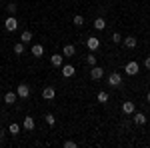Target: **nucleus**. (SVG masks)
<instances>
[{"label": "nucleus", "mask_w": 150, "mask_h": 148, "mask_svg": "<svg viewBox=\"0 0 150 148\" xmlns=\"http://www.w3.org/2000/svg\"><path fill=\"white\" fill-rule=\"evenodd\" d=\"M16 96H18L16 92H6V94H4V102L6 104H14L16 102Z\"/></svg>", "instance_id": "nucleus-11"}, {"label": "nucleus", "mask_w": 150, "mask_h": 148, "mask_svg": "<svg viewBox=\"0 0 150 148\" xmlns=\"http://www.w3.org/2000/svg\"><path fill=\"white\" fill-rule=\"evenodd\" d=\"M22 126L26 128V130H32V128H34V118H32V116H26L24 122H22Z\"/></svg>", "instance_id": "nucleus-14"}, {"label": "nucleus", "mask_w": 150, "mask_h": 148, "mask_svg": "<svg viewBox=\"0 0 150 148\" xmlns=\"http://www.w3.org/2000/svg\"><path fill=\"white\" fill-rule=\"evenodd\" d=\"M86 62H88V64H96V56H94V54H88V58H86Z\"/></svg>", "instance_id": "nucleus-26"}, {"label": "nucleus", "mask_w": 150, "mask_h": 148, "mask_svg": "<svg viewBox=\"0 0 150 148\" xmlns=\"http://www.w3.org/2000/svg\"><path fill=\"white\" fill-rule=\"evenodd\" d=\"M134 102H122V112L124 114H134Z\"/></svg>", "instance_id": "nucleus-9"}, {"label": "nucleus", "mask_w": 150, "mask_h": 148, "mask_svg": "<svg viewBox=\"0 0 150 148\" xmlns=\"http://www.w3.org/2000/svg\"><path fill=\"white\" fill-rule=\"evenodd\" d=\"M4 26H6V30H16V26H18V22H16V16H8L6 18V22H4Z\"/></svg>", "instance_id": "nucleus-5"}, {"label": "nucleus", "mask_w": 150, "mask_h": 148, "mask_svg": "<svg viewBox=\"0 0 150 148\" xmlns=\"http://www.w3.org/2000/svg\"><path fill=\"white\" fill-rule=\"evenodd\" d=\"M74 72H76V68H74L72 64H66V66L62 68V76H64V78H70V76H74Z\"/></svg>", "instance_id": "nucleus-8"}, {"label": "nucleus", "mask_w": 150, "mask_h": 148, "mask_svg": "<svg viewBox=\"0 0 150 148\" xmlns=\"http://www.w3.org/2000/svg\"><path fill=\"white\" fill-rule=\"evenodd\" d=\"M10 132H12V134H18V132H20V126L16 124V122H14V124H10Z\"/></svg>", "instance_id": "nucleus-24"}, {"label": "nucleus", "mask_w": 150, "mask_h": 148, "mask_svg": "<svg viewBox=\"0 0 150 148\" xmlns=\"http://www.w3.org/2000/svg\"><path fill=\"white\" fill-rule=\"evenodd\" d=\"M32 54H34L36 58L42 56V54H44V48H42V44H34V46H32Z\"/></svg>", "instance_id": "nucleus-15"}, {"label": "nucleus", "mask_w": 150, "mask_h": 148, "mask_svg": "<svg viewBox=\"0 0 150 148\" xmlns=\"http://www.w3.org/2000/svg\"><path fill=\"white\" fill-rule=\"evenodd\" d=\"M6 10H8V14H10V16H14V14H16V4H14V2H10V4L6 6Z\"/></svg>", "instance_id": "nucleus-22"}, {"label": "nucleus", "mask_w": 150, "mask_h": 148, "mask_svg": "<svg viewBox=\"0 0 150 148\" xmlns=\"http://www.w3.org/2000/svg\"><path fill=\"white\" fill-rule=\"evenodd\" d=\"M124 70H126L128 76H134V74H138V64H136V62H128Z\"/></svg>", "instance_id": "nucleus-6"}, {"label": "nucleus", "mask_w": 150, "mask_h": 148, "mask_svg": "<svg viewBox=\"0 0 150 148\" xmlns=\"http://www.w3.org/2000/svg\"><path fill=\"white\" fill-rule=\"evenodd\" d=\"M44 120H46L48 126H54V122H56V118H54L52 114H46V116H44Z\"/></svg>", "instance_id": "nucleus-21"}, {"label": "nucleus", "mask_w": 150, "mask_h": 148, "mask_svg": "<svg viewBox=\"0 0 150 148\" xmlns=\"http://www.w3.org/2000/svg\"><path fill=\"white\" fill-rule=\"evenodd\" d=\"M72 22L76 24V26H82V24H84V18H82L80 14H76V16H74V20H72Z\"/></svg>", "instance_id": "nucleus-23"}, {"label": "nucleus", "mask_w": 150, "mask_h": 148, "mask_svg": "<svg viewBox=\"0 0 150 148\" xmlns=\"http://www.w3.org/2000/svg\"><path fill=\"white\" fill-rule=\"evenodd\" d=\"M94 28H96V30H104V28H106V20H104V18H96V20H94Z\"/></svg>", "instance_id": "nucleus-18"}, {"label": "nucleus", "mask_w": 150, "mask_h": 148, "mask_svg": "<svg viewBox=\"0 0 150 148\" xmlns=\"http://www.w3.org/2000/svg\"><path fill=\"white\" fill-rule=\"evenodd\" d=\"M14 52H16V54H24V44L22 42H16V44H14Z\"/></svg>", "instance_id": "nucleus-20"}, {"label": "nucleus", "mask_w": 150, "mask_h": 148, "mask_svg": "<svg viewBox=\"0 0 150 148\" xmlns=\"http://www.w3.org/2000/svg\"><path fill=\"white\" fill-rule=\"evenodd\" d=\"M50 62H52V66H62V54H52Z\"/></svg>", "instance_id": "nucleus-17"}, {"label": "nucleus", "mask_w": 150, "mask_h": 148, "mask_svg": "<svg viewBox=\"0 0 150 148\" xmlns=\"http://www.w3.org/2000/svg\"><path fill=\"white\" fill-rule=\"evenodd\" d=\"M134 122H136V124H140V126L146 124V116H144L142 112H136V114H134Z\"/></svg>", "instance_id": "nucleus-16"}, {"label": "nucleus", "mask_w": 150, "mask_h": 148, "mask_svg": "<svg viewBox=\"0 0 150 148\" xmlns=\"http://www.w3.org/2000/svg\"><path fill=\"white\" fill-rule=\"evenodd\" d=\"M136 44H138V40H136L134 36H128V38H124V46H126V48H136Z\"/></svg>", "instance_id": "nucleus-12"}, {"label": "nucleus", "mask_w": 150, "mask_h": 148, "mask_svg": "<svg viewBox=\"0 0 150 148\" xmlns=\"http://www.w3.org/2000/svg\"><path fill=\"white\" fill-rule=\"evenodd\" d=\"M146 100H148V102H150V92H148V94H146Z\"/></svg>", "instance_id": "nucleus-30"}, {"label": "nucleus", "mask_w": 150, "mask_h": 148, "mask_svg": "<svg viewBox=\"0 0 150 148\" xmlns=\"http://www.w3.org/2000/svg\"><path fill=\"white\" fill-rule=\"evenodd\" d=\"M86 46H88V50H90V52H96V50L100 48V40H98L96 36H88V40H86Z\"/></svg>", "instance_id": "nucleus-1"}, {"label": "nucleus", "mask_w": 150, "mask_h": 148, "mask_svg": "<svg viewBox=\"0 0 150 148\" xmlns=\"http://www.w3.org/2000/svg\"><path fill=\"white\" fill-rule=\"evenodd\" d=\"M62 54H64V56H66V58L74 56V54H76V48H74V46H72V44H66V46H64V52H62Z\"/></svg>", "instance_id": "nucleus-13"}, {"label": "nucleus", "mask_w": 150, "mask_h": 148, "mask_svg": "<svg viewBox=\"0 0 150 148\" xmlns=\"http://www.w3.org/2000/svg\"><path fill=\"white\" fill-rule=\"evenodd\" d=\"M102 76H104V70L100 68V66H96V64H94L92 70H90V78H92V80H100Z\"/></svg>", "instance_id": "nucleus-4"}, {"label": "nucleus", "mask_w": 150, "mask_h": 148, "mask_svg": "<svg viewBox=\"0 0 150 148\" xmlns=\"http://www.w3.org/2000/svg\"><path fill=\"white\" fill-rule=\"evenodd\" d=\"M64 148H76V142H72V140H66V142H64Z\"/></svg>", "instance_id": "nucleus-27"}, {"label": "nucleus", "mask_w": 150, "mask_h": 148, "mask_svg": "<svg viewBox=\"0 0 150 148\" xmlns=\"http://www.w3.org/2000/svg\"><path fill=\"white\" fill-rule=\"evenodd\" d=\"M120 40H122V36L118 34V32H114V34H112V42H114V44H118Z\"/></svg>", "instance_id": "nucleus-25"}, {"label": "nucleus", "mask_w": 150, "mask_h": 148, "mask_svg": "<svg viewBox=\"0 0 150 148\" xmlns=\"http://www.w3.org/2000/svg\"><path fill=\"white\" fill-rule=\"evenodd\" d=\"M144 66H146V68H150V56L146 58V60H144Z\"/></svg>", "instance_id": "nucleus-28"}, {"label": "nucleus", "mask_w": 150, "mask_h": 148, "mask_svg": "<svg viewBox=\"0 0 150 148\" xmlns=\"http://www.w3.org/2000/svg\"><path fill=\"white\" fill-rule=\"evenodd\" d=\"M16 94H18V98H28V96H30V88H28V84H20V86L16 88Z\"/></svg>", "instance_id": "nucleus-3"}, {"label": "nucleus", "mask_w": 150, "mask_h": 148, "mask_svg": "<svg viewBox=\"0 0 150 148\" xmlns=\"http://www.w3.org/2000/svg\"><path fill=\"white\" fill-rule=\"evenodd\" d=\"M108 84H110V86H120V84H122V76H120L118 72H112V74L108 76Z\"/></svg>", "instance_id": "nucleus-2"}, {"label": "nucleus", "mask_w": 150, "mask_h": 148, "mask_svg": "<svg viewBox=\"0 0 150 148\" xmlns=\"http://www.w3.org/2000/svg\"><path fill=\"white\" fill-rule=\"evenodd\" d=\"M54 96H56V92H54L52 86H46V88L42 90V98H44V100H52Z\"/></svg>", "instance_id": "nucleus-7"}, {"label": "nucleus", "mask_w": 150, "mask_h": 148, "mask_svg": "<svg viewBox=\"0 0 150 148\" xmlns=\"http://www.w3.org/2000/svg\"><path fill=\"white\" fill-rule=\"evenodd\" d=\"M2 140H4V132L0 130V142H2Z\"/></svg>", "instance_id": "nucleus-29"}, {"label": "nucleus", "mask_w": 150, "mask_h": 148, "mask_svg": "<svg viewBox=\"0 0 150 148\" xmlns=\"http://www.w3.org/2000/svg\"><path fill=\"white\" fill-rule=\"evenodd\" d=\"M20 42H22V44H28V42H32V32H30V30H24L22 34H20Z\"/></svg>", "instance_id": "nucleus-10"}, {"label": "nucleus", "mask_w": 150, "mask_h": 148, "mask_svg": "<svg viewBox=\"0 0 150 148\" xmlns=\"http://www.w3.org/2000/svg\"><path fill=\"white\" fill-rule=\"evenodd\" d=\"M98 102L100 104L108 102V92H98Z\"/></svg>", "instance_id": "nucleus-19"}]
</instances>
